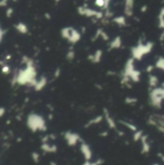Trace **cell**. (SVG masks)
<instances>
[{
    "mask_svg": "<svg viewBox=\"0 0 164 165\" xmlns=\"http://www.w3.org/2000/svg\"><path fill=\"white\" fill-rule=\"evenodd\" d=\"M82 152H83V154L84 155V158L87 159H89L91 158V151H90V149H89L88 146L83 144L82 145Z\"/></svg>",
    "mask_w": 164,
    "mask_h": 165,
    "instance_id": "cell-1",
    "label": "cell"
},
{
    "mask_svg": "<svg viewBox=\"0 0 164 165\" xmlns=\"http://www.w3.org/2000/svg\"><path fill=\"white\" fill-rule=\"evenodd\" d=\"M66 139H67L68 143H69L70 145H74V144H76V142H77L78 137H77V136H75V135H68V136H66Z\"/></svg>",
    "mask_w": 164,
    "mask_h": 165,
    "instance_id": "cell-2",
    "label": "cell"
},
{
    "mask_svg": "<svg viewBox=\"0 0 164 165\" xmlns=\"http://www.w3.org/2000/svg\"><path fill=\"white\" fill-rule=\"evenodd\" d=\"M84 165H95L94 163H90V162H87Z\"/></svg>",
    "mask_w": 164,
    "mask_h": 165,
    "instance_id": "cell-3",
    "label": "cell"
},
{
    "mask_svg": "<svg viewBox=\"0 0 164 165\" xmlns=\"http://www.w3.org/2000/svg\"><path fill=\"white\" fill-rule=\"evenodd\" d=\"M154 165H158V164H154Z\"/></svg>",
    "mask_w": 164,
    "mask_h": 165,
    "instance_id": "cell-4",
    "label": "cell"
}]
</instances>
